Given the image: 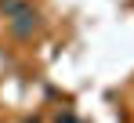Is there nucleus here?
<instances>
[{"mask_svg":"<svg viewBox=\"0 0 134 123\" xmlns=\"http://www.w3.org/2000/svg\"><path fill=\"white\" fill-rule=\"evenodd\" d=\"M36 18H40V15H36L33 7H18V11H15V15L7 18V29H11V33L18 36V40H25V36H33V29L40 25Z\"/></svg>","mask_w":134,"mask_h":123,"instance_id":"nucleus-1","label":"nucleus"}]
</instances>
